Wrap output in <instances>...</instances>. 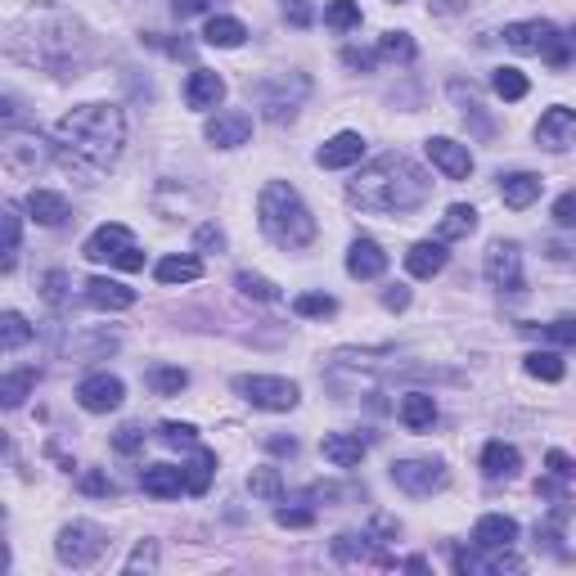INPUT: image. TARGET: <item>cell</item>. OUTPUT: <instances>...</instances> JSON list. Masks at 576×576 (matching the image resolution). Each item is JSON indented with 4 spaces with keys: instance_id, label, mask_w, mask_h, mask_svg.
Instances as JSON below:
<instances>
[{
    "instance_id": "60",
    "label": "cell",
    "mask_w": 576,
    "mask_h": 576,
    "mask_svg": "<svg viewBox=\"0 0 576 576\" xmlns=\"http://www.w3.org/2000/svg\"><path fill=\"white\" fill-rule=\"evenodd\" d=\"M266 446L275 450V455H297V441H293V437H270Z\"/></svg>"
},
{
    "instance_id": "21",
    "label": "cell",
    "mask_w": 576,
    "mask_h": 576,
    "mask_svg": "<svg viewBox=\"0 0 576 576\" xmlns=\"http://www.w3.org/2000/svg\"><path fill=\"white\" fill-rule=\"evenodd\" d=\"M540 189H545V180H540L536 171H509V176H500V198H504V207H513V212L536 203Z\"/></svg>"
},
{
    "instance_id": "47",
    "label": "cell",
    "mask_w": 576,
    "mask_h": 576,
    "mask_svg": "<svg viewBox=\"0 0 576 576\" xmlns=\"http://www.w3.org/2000/svg\"><path fill=\"white\" fill-rule=\"evenodd\" d=\"M554 225H563V230H576V189H567V194L554 198Z\"/></svg>"
},
{
    "instance_id": "53",
    "label": "cell",
    "mask_w": 576,
    "mask_h": 576,
    "mask_svg": "<svg viewBox=\"0 0 576 576\" xmlns=\"http://www.w3.org/2000/svg\"><path fill=\"white\" fill-rule=\"evenodd\" d=\"M63 288H68V275H63V270H50V275H45V302L50 306H63Z\"/></svg>"
},
{
    "instance_id": "43",
    "label": "cell",
    "mask_w": 576,
    "mask_h": 576,
    "mask_svg": "<svg viewBox=\"0 0 576 576\" xmlns=\"http://www.w3.org/2000/svg\"><path fill=\"white\" fill-rule=\"evenodd\" d=\"M27 338H32V329H27L23 315H18V311H5V315H0V347H5V351H18Z\"/></svg>"
},
{
    "instance_id": "31",
    "label": "cell",
    "mask_w": 576,
    "mask_h": 576,
    "mask_svg": "<svg viewBox=\"0 0 576 576\" xmlns=\"http://www.w3.org/2000/svg\"><path fill=\"white\" fill-rule=\"evenodd\" d=\"M473 230H477V212H473L468 203H455V207H446V216H441L437 239H441V243H450V239H468Z\"/></svg>"
},
{
    "instance_id": "10",
    "label": "cell",
    "mask_w": 576,
    "mask_h": 576,
    "mask_svg": "<svg viewBox=\"0 0 576 576\" xmlns=\"http://www.w3.org/2000/svg\"><path fill=\"white\" fill-rule=\"evenodd\" d=\"M122 396H126V387H122V378H113V374H90V378H81V383H77V405H81V410H90V414L117 410Z\"/></svg>"
},
{
    "instance_id": "57",
    "label": "cell",
    "mask_w": 576,
    "mask_h": 576,
    "mask_svg": "<svg viewBox=\"0 0 576 576\" xmlns=\"http://www.w3.org/2000/svg\"><path fill=\"white\" fill-rule=\"evenodd\" d=\"M342 63H347V68L369 72V68H374V54H365V50H342Z\"/></svg>"
},
{
    "instance_id": "40",
    "label": "cell",
    "mask_w": 576,
    "mask_h": 576,
    "mask_svg": "<svg viewBox=\"0 0 576 576\" xmlns=\"http://www.w3.org/2000/svg\"><path fill=\"white\" fill-rule=\"evenodd\" d=\"M378 54L392 63H414V36L410 32H383L378 36Z\"/></svg>"
},
{
    "instance_id": "49",
    "label": "cell",
    "mask_w": 576,
    "mask_h": 576,
    "mask_svg": "<svg viewBox=\"0 0 576 576\" xmlns=\"http://www.w3.org/2000/svg\"><path fill=\"white\" fill-rule=\"evenodd\" d=\"M194 248L198 252H221L225 248V234H221V225H198V234H194Z\"/></svg>"
},
{
    "instance_id": "14",
    "label": "cell",
    "mask_w": 576,
    "mask_h": 576,
    "mask_svg": "<svg viewBox=\"0 0 576 576\" xmlns=\"http://www.w3.org/2000/svg\"><path fill=\"white\" fill-rule=\"evenodd\" d=\"M203 135H207V144H216V149H239V144H248V135H252V117L243 113V108L216 113V117H207Z\"/></svg>"
},
{
    "instance_id": "62",
    "label": "cell",
    "mask_w": 576,
    "mask_h": 576,
    "mask_svg": "<svg viewBox=\"0 0 576 576\" xmlns=\"http://www.w3.org/2000/svg\"><path fill=\"white\" fill-rule=\"evenodd\" d=\"M392 5H401V0H392Z\"/></svg>"
},
{
    "instance_id": "16",
    "label": "cell",
    "mask_w": 576,
    "mask_h": 576,
    "mask_svg": "<svg viewBox=\"0 0 576 576\" xmlns=\"http://www.w3.org/2000/svg\"><path fill=\"white\" fill-rule=\"evenodd\" d=\"M513 540H518V522H513L509 513H482V518L473 522L477 549H513Z\"/></svg>"
},
{
    "instance_id": "30",
    "label": "cell",
    "mask_w": 576,
    "mask_h": 576,
    "mask_svg": "<svg viewBox=\"0 0 576 576\" xmlns=\"http://www.w3.org/2000/svg\"><path fill=\"white\" fill-rule=\"evenodd\" d=\"M212 473H216V455H212V450H203V446H194V455H189V464H185V491L189 495H207Z\"/></svg>"
},
{
    "instance_id": "29",
    "label": "cell",
    "mask_w": 576,
    "mask_h": 576,
    "mask_svg": "<svg viewBox=\"0 0 576 576\" xmlns=\"http://www.w3.org/2000/svg\"><path fill=\"white\" fill-rule=\"evenodd\" d=\"M401 423L410 432H428L432 423H437V401H432L428 392H410L401 401Z\"/></svg>"
},
{
    "instance_id": "8",
    "label": "cell",
    "mask_w": 576,
    "mask_h": 576,
    "mask_svg": "<svg viewBox=\"0 0 576 576\" xmlns=\"http://www.w3.org/2000/svg\"><path fill=\"white\" fill-rule=\"evenodd\" d=\"M45 158H50V149H45L36 135L9 131L5 144H0V167H5L9 176H36V171L45 167Z\"/></svg>"
},
{
    "instance_id": "23",
    "label": "cell",
    "mask_w": 576,
    "mask_h": 576,
    "mask_svg": "<svg viewBox=\"0 0 576 576\" xmlns=\"http://www.w3.org/2000/svg\"><path fill=\"white\" fill-rule=\"evenodd\" d=\"M86 302L95 306V311H126V306H135V288L95 275V279H86Z\"/></svg>"
},
{
    "instance_id": "55",
    "label": "cell",
    "mask_w": 576,
    "mask_h": 576,
    "mask_svg": "<svg viewBox=\"0 0 576 576\" xmlns=\"http://www.w3.org/2000/svg\"><path fill=\"white\" fill-rule=\"evenodd\" d=\"M284 18L293 27H306L311 23V0H284Z\"/></svg>"
},
{
    "instance_id": "61",
    "label": "cell",
    "mask_w": 576,
    "mask_h": 576,
    "mask_svg": "<svg viewBox=\"0 0 576 576\" xmlns=\"http://www.w3.org/2000/svg\"><path fill=\"white\" fill-rule=\"evenodd\" d=\"M459 5H464V0H432V9H437V14H455Z\"/></svg>"
},
{
    "instance_id": "17",
    "label": "cell",
    "mask_w": 576,
    "mask_h": 576,
    "mask_svg": "<svg viewBox=\"0 0 576 576\" xmlns=\"http://www.w3.org/2000/svg\"><path fill=\"white\" fill-rule=\"evenodd\" d=\"M522 558L518 554H509V549H486V558L482 554H468V549H455V572H522Z\"/></svg>"
},
{
    "instance_id": "28",
    "label": "cell",
    "mask_w": 576,
    "mask_h": 576,
    "mask_svg": "<svg viewBox=\"0 0 576 576\" xmlns=\"http://www.w3.org/2000/svg\"><path fill=\"white\" fill-rule=\"evenodd\" d=\"M203 41L207 45H216V50H239L243 41H248V27L239 23V18H207V27H203Z\"/></svg>"
},
{
    "instance_id": "11",
    "label": "cell",
    "mask_w": 576,
    "mask_h": 576,
    "mask_svg": "<svg viewBox=\"0 0 576 576\" xmlns=\"http://www.w3.org/2000/svg\"><path fill=\"white\" fill-rule=\"evenodd\" d=\"M536 140L549 153H563L567 144H576V108H563V104L545 108L536 122Z\"/></svg>"
},
{
    "instance_id": "45",
    "label": "cell",
    "mask_w": 576,
    "mask_h": 576,
    "mask_svg": "<svg viewBox=\"0 0 576 576\" xmlns=\"http://www.w3.org/2000/svg\"><path fill=\"white\" fill-rule=\"evenodd\" d=\"M158 437L167 441V446H180V450H194L198 446V428H194V423H162Z\"/></svg>"
},
{
    "instance_id": "48",
    "label": "cell",
    "mask_w": 576,
    "mask_h": 576,
    "mask_svg": "<svg viewBox=\"0 0 576 576\" xmlns=\"http://www.w3.org/2000/svg\"><path fill=\"white\" fill-rule=\"evenodd\" d=\"M545 464H549V477H558V482H576V459L572 455H563V450H549Z\"/></svg>"
},
{
    "instance_id": "12",
    "label": "cell",
    "mask_w": 576,
    "mask_h": 576,
    "mask_svg": "<svg viewBox=\"0 0 576 576\" xmlns=\"http://www.w3.org/2000/svg\"><path fill=\"white\" fill-rule=\"evenodd\" d=\"M423 149H428L432 167H437L446 180H468V176H473V153H468V144L446 140V135H432Z\"/></svg>"
},
{
    "instance_id": "50",
    "label": "cell",
    "mask_w": 576,
    "mask_h": 576,
    "mask_svg": "<svg viewBox=\"0 0 576 576\" xmlns=\"http://www.w3.org/2000/svg\"><path fill=\"white\" fill-rule=\"evenodd\" d=\"M81 491H86V495H104V500H113V495H117V482H113V477H104V473H95V468H90V473L81 477Z\"/></svg>"
},
{
    "instance_id": "26",
    "label": "cell",
    "mask_w": 576,
    "mask_h": 576,
    "mask_svg": "<svg viewBox=\"0 0 576 576\" xmlns=\"http://www.w3.org/2000/svg\"><path fill=\"white\" fill-rule=\"evenodd\" d=\"M320 455L329 459L333 468H356L360 459H365V441H360L356 432H329V437L320 441Z\"/></svg>"
},
{
    "instance_id": "42",
    "label": "cell",
    "mask_w": 576,
    "mask_h": 576,
    "mask_svg": "<svg viewBox=\"0 0 576 576\" xmlns=\"http://www.w3.org/2000/svg\"><path fill=\"white\" fill-rule=\"evenodd\" d=\"M491 90H495V95H500V99H509V104H518V99L527 95V77H522L518 68H495Z\"/></svg>"
},
{
    "instance_id": "46",
    "label": "cell",
    "mask_w": 576,
    "mask_h": 576,
    "mask_svg": "<svg viewBox=\"0 0 576 576\" xmlns=\"http://www.w3.org/2000/svg\"><path fill=\"white\" fill-rule=\"evenodd\" d=\"M0 221H5V270H14V257H18V212L5 203Z\"/></svg>"
},
{
    "instance_id": "18",
    "label": "cell",
    "mask_w": 576,
    "mask_h": 576,
    "mask_svg": "<svg viewBox=\"0 0 576 576\" xmlns=\"http://www.w3.org/2000/svg\"><path fill=\"white\" fill-rule=\"evenodd\" d=\"M387 270V252L378 248L374 239H351V248H347V275L351 279H378Z\"/></svg>"
},
{
    "instance_id": "15",
    "label": "cell",
    "mask_w": 576,
    "mask_h": 576,
    "mask_svg": "<svg viewBox=\"0 0 576 576\" xmlns=\"http://www.w3.org/2000/svg\"><path fill=\"white\" fill-rule=\"evenodd\" d=\"M306 90H311V86H302V90H293V95H288V77L261 81V86H257V104H261V113H266L270 122H288V117L297 113V104L306 99Z\"/></svg>"
},
{
    "instance_id": "2",
    "label": "cell",
    "mask_w": 576,
    "mask_h": 576,
    "mask_svg": "<svg viewBox=\"0 0 576 576\" xmlns=\"http://www.w3.org/2000/svg\"><path fill=\"white\" fill-rule=\"evenodd\" d=\"M54 140L63 144L68 158L86 162V167H113L126 144V117L113 104H81L59 117Z\"/></svg>"
},
{
    "instance_id": "35",
    "label": "cell",
    "mask_w": 576,
    "mask_h": 576,
    "mask_svg": "<svg viewBox=\"0 0 576 576\" xmlns=\"http://www.w3.org/2000/svg\"><path fill=\"white\" fill-rule=\"evenodd\" d=\"M248 491L257 495V500H266V504H279L284 500V477H279V468H252Z\"/></svg>"
},
{
    "instance_id": "22",
    "label": "cell",
    "mask_w": 576,
    "mask_h": 576,
    "mask_svg": "<svg viewBox=\"0 0 576 576\" xmlns=\"http://www.w3.org/2000/svg\"><path fill=\"white\" fill-rule=\"evenodd\" d=\"M360 153H365V140H360L356 131H342V135H333L329 144H320L315 162H320L324 171H342V167H351V162H360Z\"/></svg>"
},
{
    "instance_id": "36",
    "label": "cell",
    "mask_w": 576,
    "mask_h": 576,
    "mask_svg": "<svg viewBox=\"0 0 576 576\" xmlns=\"http://www.w3.org/2000/svg\"><path fill=\"white\" fill-rule=\"evenodd\" d=\"M527 374L540 378V383H558V378L567 374V365H563V356H558V351H531V356H527Z\"/></svg>"
},
{
    "instance_id": "27",
    "label": "cell",
    "mask_w": 576,
    "mask_h": 576,
    "mask_svg": "<svg viewBox=\"0 0 576 576\" xmlns=\"http://www.w3.org/2000/svg\"><path fill=\"white\" fill-rule=\"evenodd\" d=\"M27 212L36 225H63L68 221V198L54 194V189H32L27 194Z\"/></svg>"
},
{
    "instance_id": "6",
    "label": "cell",
    "mask_w": 576,
    "mask_h": 576,
    "mask_svg": "<svg viewBox=\"0 0 576 576\" xmlns=\"http://www.w3.org/2000/svg\"><path fill=\"white\" fill-rule=\"evenodd\" d=\"M104 549H108V536L95 522H68L59 531V540H54V554H59L63 567H90Z\"/></svg>"
},
{
    "instance_id": "44",
    "label": "cell",
    "mask_w": 576,
    "mask_h": 576,
    "mask_svg": "<svg viewBox=\"0 0 576 576\" xmlns=\"http://www.w3.org/2000/svg\"><path fill=\"white\" fill-rule=\"evenodd\" d=\"M527 333H536V338L545 342H558V347H576V320H554V324H522Z\"/></svg>"
},
{
    "instance_id": "59",
    "label": "cell",
    "mask_w": 576,
    "mask_h": 576,
    "mask_svg": "<svg viewBox=\"0 0 576 576\" xmlns=\"http://www.w3.org/2000/svg\"><path fill=\"white\" fill-rule=\"evenodd\" d=\"M144 266V252L140 248H126L122 257H117V270H140Z\"/></svg>"
},
{
    "instance_id": "4",
    "label": "cell",
    "mask_w": 576,
    "mask_h": 576,
    "mask_svg": "<svg viewBox=\"0 0 576 576\" xmlns=\"http://www.w3.org/2000/svg\"><path fill=\"white\" fill-rule=\"evenodd\" d=\"M504 45L518 50V54H545L549 68H563V63H567V36H558V27L545 23V18L509 23V27H504Z\"/></svg>"
},
{
    "instance_id": "52",
    "label": "cell",
    "mask_w": 576,
    "mask_h": 576,
    "mask_svg": "<svg viewBox=\"0 0 576 576\" xmlns=\"http://www.w3.org/2000/svg\"><path fill=\"white\" fill-rule=\"evenodd\" d=\"M275 522H279V527L302 531V527H311V522H315V513L311 509H275Z\"/></svg>"
},
{
    "instance_id": "56",
    "label": "cell",
    "mask_w": 576,
    "mask_h": 576,
    "mask_svg": "<svg viewBox=\"0 0 576 576\" xmlns=\"http://www.w3.org/2000/svg\"><path fill=\"white\" fill-rule=\"evenodd\" d=\"M383 306H387V311H405V306H410V288H405V284H392V288L383 293Z\"/></svg>"
},
{
    "instance_id": "39",
    "label": "cell",
    "mask_w": 576,
    "mask_h": 576,
    "mask_svg": "<svg viewBox=\"0 0 576 576\" xmlns=\"http://www.w3.org/2000/svg\"><path fill=\"white\" fill-rule=\"evenodd\" d=\"M293 311L302 315V320H324V315L338 311V297H329V293H297Z\"/></svg>"
},
{
    "instance_id": "7",
    "label": "cell",
    "mask_w": 576,
    "mask_h": 576,
    "mask_svg": "<svg viewBox=\"0 0 576 576\" xmlns=\"http://www.w3.org/2000/svg\"><path fill=\"white\" fill-rule=\"evenodd\" d=\"M392 482L401 486L405 495L423 500V495L441 491V486L450 482V473H446V464H441V459H396V464H392Z\"/></svg>"
},
{
    "instance_id": "3",
    "label": "cell",
    "mask_w": 576,
    "mask_h": 576,
    "mask_svg": "<svg viewBox=\"0 0 576 576\" xmlns=\"http://www.w3.org/2000/svg\"><path fill=\"white\" fill-rule=\"evenodd\" d=\"M257 225L261 234H266L275 248H306V243L315 239V216L311 207L302 203V194H297L288 180H270L266 189H261L257 198Z\"/></svg>"
},
{
    "instance_id": "9",
    "label": "cell",
    "mask_w": 576,
    "mask_h": 576,
    "mask_svg": "<svg viewBox=\"0 0 576 576\" xmlns=\"http://www.w3.org/2000/svg\"><path fill=\"white\" fill-rule=\"evenodd\" d=\"M482 270H486V279H491V288H500V293H522V252H518V243H491Z\"/></svg>"
},
{
    "instance_id": "33",
    "label": "cell",
    "mask_w": 576,
    "mask_h": 576,
    "mask_svg": "<svg viewBox=\"0 0 576 576\" xmlns=\"http://www.w3.org/2000/svg\"><path fill=\"white\" fill-rule=\"evenodd\" d=\"M32 387H36V369H14V374L0 378V401H5V410H18Z\"/></svg>"
},
{
    "instance_id": "20",
    "label": "cell",
    "mask_w": 576,
    "mask_h": 576,
    "mask_svg": "<svg viewBox=\"0 0 576 576\" xmlns=\"http://www.w3.org/2000/svg\"><path fill=\"white\" fill-rule=\"evenodd\" d=\"M225 99V81L216 77L212 68H194L185 81V104L198 108V113H207V108H216Z\"/></svg>"
},
{
    "instance_id": "5",
    "label": "cell",
    "mask_w": 576,
    "mask_h": 576,
    "mask_svg": "<svg viewBox=\"0 0 576 576\" xmlns=\"http://www.w3.org/2000/svg\"><path fill=\"white\" fill-rule=\"evenodd\" d=\"M234 392L248 405H257V410H275V414L293 410L297 396H302L293 378H270V374H239L234 378Z\"/></svg>"
},
{
    "instance_id": "34",
    "label": "cell",
    "mask_w": 576,
    "mask_h": 576,
    "mask_svg": "<svg viewBox=\"0 0 576 576\" xmlns=\"http://www.w3.org/2000/svg\"><path fill=\"white\" fill-rule=\"evenodd\" d=\"M333 558H342V563H378L365 531H360V536L356 531H342V536L333 540Z\"/></svg>"
},
{
    "instance_id": "24",
    "label": "cell",
    "mask_w": 576,
    "mask_h": 576,
    "mask_svg": "<svg viewBox=\"0 0 576 576\" xmlns=\"http://www.w3.org/2000/svg\"><path fill=\"white\" fill-rule=\"evenodd\" d=\"M405 270H410L414 279H432V275H441V270H446V243H441V239H423V243H414V248L405 252Z\"/></svg>"
},
{
    "instance_id": "19",
    "label": "cell",
    "mask_w": 576,
    "mask_h": 576,
    "mask_svg": "<svg viewBox=\"0 0 576 576\" xmlns=\"http://www.w3.org/2000/svg\"><path fill=\"white\" fill-rule=\"evenodd\" d=\"M140 491L153 495V500H176V495L185 491V468H176V464L140 468Z\"/></svg>"
},
{
    "instance_id": "51",
    "label": "cell",
    "mask_w": 576,
    "mask_h": 576,
    "mask_svg": "<svg viewBox=\"0 0 576 576\" xmlns=\"http://www.w3.org/2000/svg\"><path fill=\"white\" fill-rule=\"evenodd\" d=\"M149 572V567H158V549H153V540H144V545H135V554L126 558V572Z\"/></svg>"
},
{
    "instance_id": "54",
    "label": "cell",
    "mask_w": 576,
    "mask_h": 576,
    "mask_svg": "<svg viewBox=\"0 0 576 576\" xmlns=\"http://www.w3.org/2000/svg\"><path fill=\"white\" fill-rule=\"evenodd\" d=\"M113 446H117V450H122V455H131V450H140V446H144V432H140V428H135V423H126V428H117Z\"/></svg>"
},
{
    "instance_id": "58",
    "label": "cell",
    "mask_w": 576,
    "mask_h": 576,
    "mask_svg": "<svg viewBox=\"0 0 576 576\" xmlns=\"http://www.w3.org/2000/svg\"><path fill=\"white\" fill-rule=\"evenodd\" d=\"M212 5V0H171V9H176V18H189V14H203V9Z\"/></svg>"
},
{
    "instance_id": "1",
    "label": "cell",
    "mask_w": 576,
    "mask_h": 576,
    "mask_svg": "<svg viewBox=\"0 0 576 576\" xmlns=\"http://www.w3.org/2000/svg\"><path fill=\"white\" fill-rule=\"evenodd\" d=\"M432 194V180L423 167H414L405 153H383L369 167H360V176L347 185V198L360 212H414Z\"/></svg>"
},
{
    "instance_id": "38",
    "label": "cell",
    "mask_w": 576,
    "mask_h": 576,
    "mask_svg": "<svg viewBox=\"0 0 576 576\" xmlns=\"http://www.w3.org/2000/svg\"><path fill=\"white\" fill-rule=\"evenodd\" d=\"M234 284H239L243 297H252V302H279V284H270L266 275H252V270H239L234 275Z\"/></svg>"
},
{
    "instance_id": "25",
    "label": "cell",
    "mask_w": 576,
    "mask_h": 576,
    "mask_svg": "<svg viewBox=\"0 0 576 576\" xmlns=\"http://www.w3.org/2000/svg\"><path fill=\"white\" fill-rule=\"evenodd\" d=\"M518 468H522V455H518V446H509V441H486L482 446V473L491 477V482H509V477H518Z\"/></svg>"
},
{
    "instance_id": "41",
    "label": "cell",
    "mask_w": 576,
    "mask_h": 576,
    "mask_svg": "<svg viewBox=\"0 0 576 576\" xmlns=\"http://www.w3.org/2000/svg\"><path fill=\"white\" fill-rule=\"evenodd\" d=\"M324 23H329L333 32H351V27H360V5L356 0H329V5H324Z\"/></svg>"
},
{
    "instance_id": "32",
    "label": "cell",
    "mask_w": 576,
    "mask_h": 576,
    "mask_svg": "<svg viewBox=\"0 0 576 576\" xmlns=\"http://www.w3.org/2000/svg\"><path fill=\"white\" fill-rule=\"evenodd\" d=\"M153 275H158V284H194V279L203 275V261L198 257H162Z\"/></svg>"
},
{
    "instance_id": "13",
    "label": "cell",
    "mask_w": 576,
    "mask_h": 576,
    "mask_svg": "<svg viewBox=\"0 0 576 576\" xmlns=\"http://www.w3.org/2000/svg\"><path fill=\"white\" fill-rule=\"evenodd\" d=\"M126 248H135L131 230H126L122 221H108V225H99V230L86 239L81 257H86V261H108V266H117V257H122Z\"/></svg>"
},
{
    "instance_id": "37",
    "label": "cell",
    "mask_w": 576,
    "mask_h": 576,
    "mask_svg": "<svg viewBox=\"0 0 576 576\" xmlns=\"http://www.w3.org/2000/svg\"><path fill=\"white\" fill-rule=\"evenodd\" d=\"M149 383H153V392H158V396H180L189 387V374H185V369H176V365H153Z\"/></svg>"
}]
</instances>
